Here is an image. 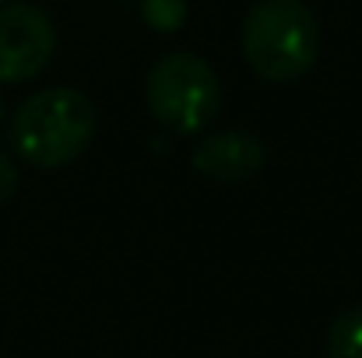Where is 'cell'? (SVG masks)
I'll list each match as a JSON object with an SVG mask.
<instances>
[{"instance_id": "obj_3", "label": "cell", "mask_w": 362, "mask_h": 358, "mask_svg": "<svg viewBox=\"0 0 362 358\" xmlns=\"http://www.w3.org/2000/svg\"><path fill=\"white\" fill-rule=\"evenodd\" d=\"M144 102L151 119L165 133L190 137V133H204L215 123L222 109V85L215 67L204 56L190 49H176L151 64L144 78Z\"/></svg>"}, {"instance_id": "obj_6", "label": "cell", "mask_w": 362, "mask_h": 358, "mask_svg": "<svg viewBox=\"0 0 362 358\" xmlns=\"http://www.w3.org/2000/svg\"><path fill=\"white\" fill-rule=\"evenodd\" d=\"M327 358H362V302L341 309L327 327Z\"/></svg>"}, {"instance_id": "obj_2", "label": "cell", "mask_w": 362, "mask_h": 358, "mask_svg": "<svg viewBox=\"0 0 362 358\" xmlns=\"http://www.w3.org/2000/svg\"><path fill=\"white\" fill-rule=\"evenodd\" d=\"M240 49L260 81H303L320 56V21L303 0H253L240 25Z\"/></svg>"}, {"instance_id": "obj_9", "label": "cell", "mask_w": 362, "mask_h": 358, "mask_svg": "<svg viewBox=\"0 0 362 358\" xmlns=\"http://www.w3.org/2000/svg\"><path fill=\"white\" fill-rule=\"evenodd\" d=\"M0 123H4V95H0Z\"/></svg>"}, {"instance_id": "obj_8", "label": "cell", "mask_w": 362, "mask_h": 358, "mask_svg": "<svg viewBox=\"0 0 362 358\" xmlns=\"http://www.w3.org/2000/svg\"><path fill=\"white\" fill-rule=\"evenodd\" d=\"M18 183H21V176H18V162H14V155H11L7 148H0V208H4L7 201H14Z\"/></svg>"}, {"instance_id": "obj_5", "label": "cell", "mask_w": 362, "mask_h": 358, "mask_svg": "<svg viewBox=\"0 0 362 358\" xmlns=\"http://www.w3.org/2000/svg\"><path fill=\"white\" fill-rule=\"evenodd\" d=\"M267 162V144L253 133V130H211L194 144L190 165L197 176L211 179V183H246L253 179Z\"/></svg>"}, {"instance_id": "obj_10", "label": "cell", "mask_w": 362, "mask_h": 358, "mask_svg": "<svg viewBox=\"0 0 362 358\" xmlns=\"http://www.w3.org/2000/svg\"><path fill=\"white\" fill-rule=\"evenodd\" d=\"M0 4H7V0H0Z\"/></svg>"}, {"instance_id": "obj_1", "label": "cell", "mask_w": 362, "mask_h": 358, "mask_svg": "<svg viewBox=\"0 0 362 358\" xmlns=\"http://www.w3.org/2000/svg\"><path fill=\"white\" fill-rule=\"evenodd\" d=\"M99 133V109L78 88H42L28 95L7 123L11 155L32 169L78 162Z\"/></svg>"}, {"instance_id": "obj_4", "label": "cell", "mask_w": 362, "mask_h": 358, "mask_svg": "<svg viewBox=\"0 0 362 358\" xmlns=\"http://www.w3.org/2000/svg\"><path fill=\"white\" fill-rule=\"evenodd\" d=\"M57 53V25L39 4H0V85L39 78Z\"/></svg>"}, {"instance_id": "obj_7", "label": "cell", "mask_w": 362, "mask_h": 358, "mask_svg": "<svg viewBox=\"0 0 362 358\" xmlns=\"http://www.w3.org/2000/svg\"><path fill=\"white\" fill-rule=\"evenodd\" d=\"M141 18L155 32H180L187 21V0H141Z\"/></svg>"}]
</instances>
